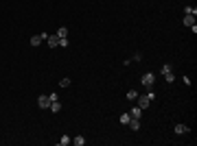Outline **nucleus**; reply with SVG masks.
<instances>
[{"instance_id":"f257e3e1","label":"nucleus","mask_w":197,"mask_h":146,"mask_svg":"<svg viewBox=\"0 0 197 146\" xmlns=\"http://www.w3.org/2000/svg\"><path fill=\"white\" fill-rule=\"evenodd\" d=\"M155 98V94L153 92H149V94H143V96H136V100H138V107L140 109H147L149 105H151V100Z\"/></svg>"},{"instance_id":"f03ea898","label":"nucleus","mask_w":197,"mask_h":146,"mask_svg":"<svg viewBox=\"0 0 197 146\" xmlns=\"http://www.w3.org/2000/svg\"><path fill=\"white\" fill-rule=\"evenodd\" d=\"M140 83H143V87H153V83H155V76H153L151 72H147V74H143Z\"/></svg>"},{"instance_id":"7ed1b4c3","label":"nucleus","mask_w":197,"mask_h":146,"mask_svg":"<svg viewBox=\"0 0 197 146\" xmlns=\"http://www.w3.org/2000/svg\"><path fill=\"white\" fill-rule=\"evenodd\" d=\"M44 39H48V33H40V35H33L31 37V46H40Z\"/></svg>"},{"instance_id":"20e7f679","label":"nucleus","mask_w":197,"mask_h":146,"mask_svg":"<svg viewBox=\"0 0 197 146\" xmlns=\"http://www.w3.org/2000/svg\"><path fill=\"white\" fill-rule=\"evenodd\" d=\"M48 105H50V100H48L46 94H42V96L37 98V107H40V109H48Z\"/></svg>"},{"instance_id":"39448f33","label":"nucleus","mask_w":197,"mask_h":146,"mask_svg":"<svg viewBox=\"0 0 197 146\" xmlns=\"http://www.w3.org/2000/svg\"><path fill=\"white\" fill-rule=\"evenodd\" d=\"M186 133H189V127L186 124H182V122L175 124V135H186Z\"/></svg>"},{"instance_id":"423d86ee","label":"nucleus","mask_w":197,"mask_h":146,"mask_svg":"<svg viewBox=\"0 0 197 146\" xmlns=\"http://www.w3.org/2000/svg\"><path fill=\"white\" fill-rule=\"evenodd\" d=\"M48 109L53 111V113H59V111H61V102H59V100H53V102L48 105Z\"/></svg>"},{"instance_id":"0eeeda50","label":"nucleus","mask_w":197,"mask_h":146,"mask_svg":"<svg viewBox=\"0 0 197 146\" xmlns=\"http://www.w3.org/2000/svg\"><path fill=\"white\" fill-rule=\"evenodd\" d=\"M46 42H48L50 48H57V46H59V37H57V35H48V39H46Z\"/></svg>"},{"instance_id":"6e6552de","label":"nucleus","mask_w":197,"mask_h":146,"mask_svg":"<svg viewBox=\"0 0 197 146\" xmlns=\"http://www.w3.org/2000/svg\"><path fill=\"white\" fill-rule=\"evenodd\" d=\"M129 116H132V118H136V120H140V116H143V109H140V107L136 105V107H134V109L129 111Z\"/></svg>"},{"instance_id":"1a4fd4ad","label":"nucleus","mask_w":197,"mask_h":146,"mask_svg":"<svg viewBox=\"0 0 197 146\" xmlns=\"http://www.w3.org/2000/svg\"><path fill=\"white\" fill-rule=\"evenodd\" d=\"M129 120H132V116H129V111H125V113H121V118H118V122H121V124H129Z\"/></svg>"},{"instance_id":"9d476101","label":"nucleus","mask_w":197,"mask_h":146,"mask_svg":"<svg viewBox=\"0 0 197 146\" xmlns=\"http://www.w3.org/2000/svg\"><path fill=\"white\" fill-rule=\"evenodd\" d=\"M129 129H132V131H140V120L132 118V120H129Z\"/></svg>"},{"instance_id":"9b49d317","label":"nucleus","mask_w":197,"mask_h":146,"mask_svg":"<svg viewBox=\"0 0 197 146\" xmlns=\"http://www.w3.org/2000/svg\"><path fill=\"white\" fill-rule=\"evenodd\" d=\"M72 144L75 146H83L86 144V138H83V135H77V138H72Z\"/></svg>"},{"instance_id":"f8f14e48","label":"nucleus","mask_w":197,"mask_h":146,"mask_svg":"<svg viewBox=\"0 0 197 146\" xmlns=\"http://www.w3.org/2000/svg\"><path fill=\"white\" fill-rule=\"evenodd\" d=\"M193 24H195V15H186V18H184V26H189V29H191Z\"/></svg>"},{"instance_id":"ddd939ff","label":"nucleus","mask_w":197,"mask_h":146,"mask_svg":"<svg viewBox=\"0 0 197 146\" xmlns=\"http://www.w3.org/2000/svg\"><path fill=\"white\" fill-rule=\"evenodd\" d=\"M57 37H59V39H66V37H68V29H66V26H61V29L57 31Z\"/></svg>"},{"instance_id":"4468645a","label":"nucleus","mask_w":197,"mask_h":146,"mask_svg":"<svg viewBox=\"0 0 197 146\" xmlns=\"http://www.w3.org/2000/svg\"><path fill=\"white\" fill-rule=\"evenodd\" d=\"M184 13H186V15H197V7H191V4L184 7Z\"/></svg>"},{"instance_id":"2eb2a0df","label":"nucleus","mask_w":197,"mask_h":146,"mask_svg":"<svg viewBox=\"0 0 197 146\" xmlns=\"http://www.w3.org/2000/svg\"><path fill=\"white\" fill-rule=\"evenodd\" d=\"M57 144H59V146H68V144H70V138H68V135H61Z\"/></svg>"},{"instance_id":"dca6fc26","label":"nucleus","mask_w":197,"mask_h":146,"mask_svg":"<svg viewBox=\"0 0 197 146\" xmlns=\"http://www.w3.org/2000/svg\"><path fill=\"white\" fill-rule=\"evenodd\" d=\"M171 70H173V68H171V63H164V65L160 68V74L164 76V74H166V72H171Z\"/></svg>"},{"instance_id":"f3484780","label":"nucleus","mask_w":197,"mask_h":146,"mask_svg":"<svg viewBox=\"0 0 197 146\" xmlns=\"http://www.w3.org/2000/svg\"><path fill=\"white\" fill-rule=\"evenodd\" d=\"M136 96H138L136 90H129V92H127V100H136Z\"/></svg>"},{"instance_id":"a211bd4d","label":"nucleus","mask_w":197,"mask_h":146,"mask_svg":"<svg viewBox=\"0 0 197 146\" xmlns=\"http://www.w3.org/2000/svg\"><path fill=\"white\" fill-rule=\"evenodd\" d=\"M164 79H166V83H173V81H175V74H173V72H166Z\"/></svg>"},{"instance_id":"6ab92c4d","label":"nucleus","mask_w":197,"mask_h":146,"mask_svg":"<svg viewBox=\"0 0 197 146\" xmlns=\"http://www.w3.org/2000/svg\"><path fill=\"white\" fill-rule=\"evenodd\" d=\"M48 100L53 102V100H59V94L57 92H53V94H48Z\"/></svg>"},{"instance_id":"aec40b11","label":"nucleus","mask_w":197,"mask_h":146,"mask_svg":"<svg viewBox=\"0 0 197 146\" xmlns=\"http://www.w3.org/2000/svg\"><path fill=\"white\" fill-rule=\"evenodd\" d=\"M59 85H61V87H68V85H70V79H61V83H59Z\"/></svg>"},{"instance_id":"412c9836","label":"nucleus","mask_w":197,"mask_h":146,"mask_svg":"<svg viewBox=\"0 0 197 146\" xmlns=\"http://www.w3.org/2000/svg\"><path fill=\"white\" fill-rule=\"evenodd\" d=\"M59 46H61V48H66V46H68V37H66V39H59Z\"/></svg>"},{"instance_id":"4be33fe9","label":"nucleus","mask_w":197,"mask_h":146,"mask_svg":"<svg viewBox=\"0 0 197 146\" xmlns=\"http://www.w3.org/2000/svg\"><path fill=\"white\" fill-rule=\"evenodd\" d=\"M134 61H143V52H136L134 55Z\"/></svg>"}]
</instances>
